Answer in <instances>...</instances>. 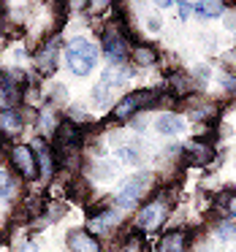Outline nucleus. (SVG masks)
<instances>
[{
  "instance_id": "f8f14e48",
  "label": "nucleus",
  "mask_w": 236,
  "mask_h": 252,
  "mask_svg": "<svg viewBox=\"0 0 236 252\" xmlns=\"http://www.w3.org/2000/svg\"><path fill=\"white\" fill-rule=\"evenodd\" d=\"M35 160H38V168H41V176L44 179H49L52 176V152L46 144L38 141V152H35Z\"/></svg>"
},
{
  "instance_id": "5701e85b",
  "label": "nucleus",
  "mask_w": 236,
  "mask_h": 252,
  "mask_svg": "<svg viewBox=\"0 0 236 252\" xmlns=\"http://www.w3.org/2000/svg\"><path fill=\"white\" fill-rule=\"evenodd\" d=\"M28 252H33V250H28Z\"/></svg>"
},
{
  "instance_id": "39448f33",
  "label": "nucleus",
  "mask_w": 236,
  "mask_h": 252,
  "mask_svg": "<svg viewBox=\"0 0 236 252\" xmlns=\"http://www.w3.org/2000/svg\"><path fill=\"white\" fill-rule=\"evenodd\" d=\"M103 49H106V55H109L114 63H120V60L128 57V41L122 38L117 30H106L103 33Z\"/></svg>"
},
{
  "instance_id": "7ed1b4c3",
  "label": "nucleus",
  "mask_w": 236,
  "mask_h": 252,
  "mask_svg": "<svg viewBox=\"0 0 236 252\" xmlns=\"http://www.w3.org/2000/svg\"><path fill=\"white\" fill-rule=\"evenodd\" d=\"M147 103H152V93H149V90H138V93L125 95V98L114 106V120H128V117H133Z\"/></svg>"
},
{
  "instance_id": "4468645a",
  "label": "nucleus",
  "mask_w": 236,
  "mask_h": 252,
  "mask_svg": "<svg viewBox=\"0 0 236 252\" xmlns=\"http://www.w3.org/2000/svg\"><path fill=\"white\" fill-rule=\"evenodd\" d=\"M55 49H57V41H52V44L38 55V68L41 71H52V68H55Z\"/></svg>"
},
{
  "instance_id": "f03ea898",
  "label": "nucleus",
  "mask_w": 236,
  "mask_h": 252,
  "mask_svg": "<svg viewBox=\"0 0 236 252\" xmlns=\"http://www.w3.org/2000/svg\"><path fill=\"white\" fill-rule=\"evenodd\" d=\"M149 182H152L149 174H136L133 179H128L125 187L117 192V203H120V206H133V203L144 195V190L149 187Z\"/></svg>"
},
{
  "instance_id": "6e6552de",
  "label": "nucleus",
  "mask_w": 236,
  "mask_h": 252,
  "mask_svg": "<svg viewBox=\"0 0 236 252\" xmlns=\"http://www.w3.org/2000/svg\"><path fill=\"white\" fill-rule=\"evenodd\" d=\"M185 247H187L185 230H171V233L163 236V241H160V252H185Z\"/></svg>"
},
{
  "instance_id": "9d476101",
  "label": "nucleus",
  "mask_w": 236,
  "mask_h": 252,
  "mask_svg": "<svg viewBox=\"0 0 236 252\" xmlns=\"http://www.w3.org/2000/svg\"><path fill=\"white\" fill-rule=\"evenodd\" d=\"M0 130L8 133V136H17V133L22 130V120H19L17 111H11V109L0 111Z\"/></svg>"
},
{
  "instance_id": "a211bd4d",
  "label": "nucleus",
  "mask_w": 236,
  "mask_h": 252,
  "mask_svg": "<svg viewBox=\"0 0 236 252\" xmlns=\"http://www.w3.org/2000/svg\"><path fill=\"white\" fill-rule=\"evenodd\" d=\"M111 222H117V214H103V217H98V220L93 222V228H95V230H106L103 225H111Z\"/></svg>"
},
{
  "instance_id": "0eeeda50",
  "label": "nucleus",
  "mask_w": 236,
  "mask_h": 252,
  "mask_svg": "<svg viewBox=\"0 0 236 252\" xmlns=\"http://www.w3.org/2000/svg\"><path fill=\"white\" fill-rule=\"evenodd\" d=\"M68 247H71L73 252H101L98 241H95L84 228H76V230L68 233Z\"/></svg>"
},
{
  "instance_id": "20e7f679",
  "label": "nucleus",
  "mask_w": 236,
  "mask_h": 252,
  "mask_svg": "<svg viewBox=\"0 0 236 252\" xmlns=\"http://www.w3.org/2000/svg\"><path fill=\"white\" fill-rule=\"evenodd\" d=\"M11 160H14L17 171L25 176V179H35V176H38V160H35V155H33L30 147H25V144L14 147L11 149Z\"/></svg>"
},
{
  "instance_id": "dca6fc26",
  "label": "nucleus",
  "mask_w": 236,
  "mask_h": 252,
  "mask_svg": "<svg viewBox=\"0 0 236 252\" xmlns=\"http://www.w3.org/2000/svg\"><path fill=\"white\" fill-rule=\"evenodd\" d=\"M133 60H136L138 65H152V63H155V52L149 49V46H136V49H133Z\"/></svg>"
},
{
  "instance_id": "412c9836",
  "label": "nucleus",
  "mask_w": 236,
  "mask_h": 252,
  "mask_svg": "<svg viewBox=\"0 0 236 252\" xmlns=\"http://www.w3.org/2000/svg\"><path fill=\"white\" fill-rule=\"evenodd\" d=\"M196 73H198V82H206V73H209V71H206L203 65H201V68H196Z\"/></svg>"
},
{
  "instance_id": "9b49d317",
  "label": "nucleus",
  "mask_w": 236,
  "mask_h": 252,
  "mask_svg": "<svg viewBox=\"0 0 236 252\" xmlns=\"http://www.w3.org/2000/svg\"><path fill=\"white\" fill-rule=\"evenodd\" d=\"M155 127H158L163 136H174V133H179L182 127H185V122H182L179 117H174V114H163V117H158Z\"/></svg>"
},
{
  "instance_id": "2eb2a0df",
  "label": "nucleus",
  "mask_w": 236,
  "mask_h": 252,
  "mask_svg": "<svg viewBox=\"0 0 236 252\" xmlns=\"http://www.w3.org/2000/svg\"><path fill=\"white\" fill-rule=\"evenodd\" d=\"M57 136H60V141H66V144H76L79 141V130L71 125V122H63V125L57 127Z\"/></svg>"
},
{
  "instance_id": "ddd939ff",
  "label": "nucleus",
  "mask_w": 236,
  "mask_h": 252,
  "mask_svg": "<svg viewBox=\"0 0 236 252\" xmlns=\"http://www.w3.org/2000/svg\"><path fill=\"white\" fill-rule=\"evenodd\" d=\"M217 212L228 220L236 217V192H223V195L217 198Z\"/></svg>"
},
{
  "instance_id": "1a4fd4ad",
  "label": "nucleus",
  "mask_w": 236,
  "mask_h": 252,
  "mask_svg": "<svg viewBox=\"0 0 236 252\" xmlns=\"http://www.w3.org/2000/svg\"><path fill=\"white\" fill-rule=\"evenodd\" d=\"M187 155H190V160L196 165H203V163L212 160V147L203 144V141H190V144H187Z\"/></svg>"
},
{
  "instance_id": "423d86ee",
  "label": "nucleus",
  "mask_w": 236,
  "mask_h": 252,
  "mask_svg": "<svg viewBox=\"0 0 236 252\" xmlns=\"http://www.w3.org/2000/svg\"><path fill=\"white\" fill-rule=\"evenodd\" d=\"M163 220H166V203L163 201L149 203V206H144L141 214H138V225H141L144 230H155Z\"/></svg>"
},
{
  "instance_id": "f257e3e1",
  "label": "nucleus",
  "mask_w": 236,
  "mask_h": 252,
  "mask_svg": "<svg viewBox=\"0 0 236 252\" xmlns=\"http://www.w3.org/2000/svg\"><path fill=\"white\" fill-rule=\"evenodd\" d=\"M66 60H68V68L76 76H87L95 68V63H98V49L87 38H73L66 49Z\"/></svg>"
},
{
  "instance_id": "f3484780",
  "label": "nucleus",
  "mask_w": 236,
  "mask_h": 252,
  "mask_svg": "<svg viewBox=\"0 0 236 252\" xmlns=\"http://www.w3.org/2000/svg\"><path fill=\"white\" fill-rule=\"evenodd\" d=\"M196 11L201 17H220L223 14V3H196Z\"/></svg>"
},
{
  "instance_id": "aec40b11",
  "label": "nucleus",
  "mask_w": 236,
  "mask_h": 252,
  "mask_svg": "<svg viewBox=\"0 0 236 252\" xmlns=\"http://www.w3.org/2000/svg\"><path fill=\"white\" fill-rule=\"evenodd\" d=\"M120 158H122V160H128V163H138V155L133 152V149H122Z\"/></svg>"
},
{
  "instance_id": "4be33fe9",
  "label": "nucleus",
  "mask_w": 236,
  "mask_h": 252,
  "mask_svg": "<svg viewBox=\"0 0 236 252\" xmlns=\"http://www.w3.org/2000/svg\"><path fill=\"white\" fill-rule=\"evenodd\" d=\"M225 87H228V90H236V79L225 76Z\"/></svg>"
},
{
  "instance_id": "6ab92c4d",
  "label": "nucleus",
  "mask_w": 236,
  "mask_h": 252,
  "mask_svg": "<svg viewBox=\"0 0 236 252\" xmlns=\"http://www.w3.org/2000/svg\"><path fill=\"white\" fill-rule=\"evenodd\" d=\"M11 192V179H8L6 171H0V198H6Z\"/></svg>"
}]
</instances>
